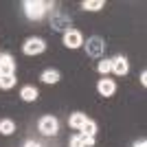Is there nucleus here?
Segmentation results:
<instances>
[{
  "label": "nucleus",
  "mask_w": 147,
  "mask_h": 147,
  "mask_svg": "<svg viewBox=\"0 0 147 147\" xmlns=\"http://www.w3.org/2000/svg\"><path fill=\"white\" fill-rule=\"evenodd\" d=\"M24 13L29 20H42L44 16H46V2H40V0H26L24 5Z\"/></svg>",
  "instance_id": "1"
},
{
  "label": "nucleus",
  "mask_w": 147,
  "mask_h": 147,
  "mask_svg": "<svg viewBox=\"0 0 147 147\" xmlns=\"http://www.w3.org/2000/svg\"><path fill=\"white\" fill-rule=\"evenodd\" d=\"M97 90L101 92V94H103V97H112V94H114V92H117V84H114V81L112 79H99V84H97Z\"/></svg>",
  "instance_id": "6"
},
{
  "label": "nucleus",
  "mask_w": 147,
  "mask_h": 147,
  "mask_svg": "<svg viewBox=\"0 0 147 147\" xmlns=\"http://www.w3.org/2000/svg\"><path fill=\"white\" fill-rule=\"evenodd\" d=\"M13 132H16V123H13L11 119H2V121H0V134L9 136V134H13Z\"/></svg>",
  "instance_id": "11"
},
{
  "label": "nucleus",
  "mask_w": 147,
  "mask_h": 147,
  "mask_svg": "<svg viewBox=\"0 0 147 147\" xmlns=\"http://www.w3.org/2000/svg\"><path fill=\"white\" fill-rule=\"evenodd\" d=\"M127 70H129V64H127V59L125 57H114L112 59V73L114 75H127Z\"/></svg>",
  "instance_id": "7"
},
{
  "label": "nucleus",
  "mask_w": 147,
  "mask_h": 147,
  "mask_svg": "<svg viewBox=\"0 0 147 147\" xmlns=\"http://www.w3.org/2000/svg\"><path fill=\"white\" fill-rule=\"evenodd\" d=\"M81 44H84V35H81L77 29H68L66 33H64V46H66V49L75 51V49H79Z\"/></svg>",
  "instance_id": "4"
},
{
  "label": "nucleus",
  "mask_w": 147,
  "mask_h": 147,
  "mask_svg": "<svg viewBox=\"0 0 147 147\" xmlns=\"http://www.w3.org/2000/svg\"><path fill=\"white\" fill-rule=\"evenodd\" d=\"M0 75H16V61L9 53L0 55Z\"/></svg>",
  "instance_id": "5"
},
{
  "label": "nucleus",
  "mask_w": 147,
  "mask_h": 147,
  "mask_svg": "<svg viewBox=\"0 0 147 147\" xmlns=\"http://www.w3.org/2000/svg\"><path fill=\"white\" fill-rule=\"evenodd\" d=\"M37 127H40V132H42L44 136H55L57 132H59V123H57V119L55 117H42L40 119V125H37Z\"/></svg>",
  "instance_id": "3"
},
{
  "label": "nucleus",
  "mask_w": 147,
  "mask_h": 147,
  "mask_svg": "<svg viewBox=\"0 0 147 147\" xmlns=\"http://www.w3.org/2000/svg\"><path fill=\"white\" fill-rule=\"evenodd\" d=\"M103 0H86V2H84V9H86V11H99V9H103Z\"/></svg>",
  "instance_id": "15"
},
{
  "label": "nucleus",
  "mask_w": 147,
  "mask_h": 147,
  "mask_svg": "<svg viewBox=\"0 0 147 147\" xmlns=\"http://www.w3.org/2000/svg\"><path fill=\"white\" fill-rule=\"evenodd\" d=\"M86 46H88V53H90V55H99V53L103 51V42H101L99 37H92L90 44H86Z\"/></svg>",
  "instance_id": "14"
},
{
  "label": "nucleus",
  "mask_w": 147,
  "mask_h": 147,
  "mask_svg": "<svg viewBox=\"0 0 147 147\" xmlns=\"http://www.w3.org/2000/svg\"><path fill=\"white\" fill-rule=\"evenodd\" d=\"M97 70L101 75H108V73H112V59H101L97 64Z\"/></svg>",
  "instance_id": "16"
},
{
  "label": "nucleus",
  "mask_w": 147,
  "mask_h": 147,
  "mask_svg": "<svg viewBox=\"0 0 147 147\" xmlns=\"http://www.w3.org/2000/svg\"><path fill=\"white\" fill-rule=\"evenodd\" d=\"M94 134H97V123L92 119H86V123L81 125V136H92L94 138Z\"/></svg>",
  "instance_id": "10"
},
{
  "label": "nucleus",
  "mask_w": 147,
  "mask_h": 147,
  "mask_svg": "<svg viewBox=\"0 0 147 147\" xmlns=\"http://www.w3.org/2000/svg\"><path fill=\"white\" fill-rule=\"evenodd\" d=\"M20 97H22V101H26V103H33V101L37 99V88L24 86L22 90H20Z\"/></svg>",
  "instance_id": "9"
},
{
  "label": "nucleus",
  "mask_w": 147,
  "mask_h": 147,
  "mask_svg": "<svg viewBox=\"0 0 147 147\" xmlns=\"http://www.w3.org/2000/svg\"><path fill=\"white\" fill-rule=\"evenodd\" d=\"M145 145H147V143H145V141H141V143H136L134 147H145Z\"/></svg>",
  "instance_id": "20"
},
{
  "label": "nucleus",
  "mask_w": 147,
  "mask_h": 147,
  "mask_svg": "<svg viewBox=\"0 0 147 147\" xmlns=\"http://www.w3.org/2000/svg\"><path fill=\"white\" fill-rule=\"evenodd\" d=\"M141 84H143V86H147V73H145V70H143V75H141Z\"/></svg>",
  "instance_id": "18"
},
{
  "label": "nucleus",
  "mask_w": 147,
  "mask_h": 147,
  "mask_svg": "<svg viewBox=\"0 0 147 147\" xmlns=\"http://www.w3.org/2000/svg\"><path fill=\"white\" fill-rule=\"evenodd\" d=\"M70 147H86V143H84L81 134H77V136H73V138H70Z\"/></svg>",
  "instance_id": "17"
},
{
  "label": "nucleus",
  "mask_w": 147,
  "mask_h": 147,
  "mask_svg": "<svg viewBox=\"0 0 147 147\" xmlns=\"http://www.w3.org/2000/svg\"><path fill=\"white\" fill-rule=\"evenodd\" d=\"M40 79H42L44 84H57V81H59V73L53 70V68H49V70H44V73H42Z\"/></svg>",
  "instance_id": "12"
},
{
  "label": "nucleus",
  "mask_w": 147,
  "mask_h": 147,
  "mask_svg": "<svg viewBox=\"0 0 147 147\" xmlns=\"http://www.w3.org/2000/svg\"><path fill=\"white\" fill-rule=\"evenodd\" d=\"M24 147H40V145H37L35 141H26V143H24Z\"/></svg>",
  "instance_id": "19"
},
{
  "label": "nucleus",
  "mask_w": 147,
  "mask_h": 147,
  "mask_svg": "<svg viewBox=\"0 0 147 147\" xmlns=\"http://www.w3.org/2000/svg\"><path fill=\"white\" fill-rule=\"evenodd\" d=\"M16 75H0V88L2 90H11L13 86H16Z\"/></svg>",
  "instance_id": "13"
},
{
  "label": "nucleus",
  "mask_w": 147,
  "mask_h": 147,
  "mask_svg": "<svg viewBox=\"0 0 147 147\" xmlns=\"http://www.w3.org/2000/svg\"><path fill=\"white\" fill-rule=\"evenodd\" d=\"M46 51V42L42 37H29L24 44H22V53L24 55H40Z\"/></svg>",
  "instance_id": "2"
},
{
  "label": "nucleus",
  "mask_w": 147,
  "mask_h": 147,
  "mask_svg": "<svg viewBox=\"0 0 147 147\" xmlns=\"http://www.w3.org/2000/svg\"><path fill=\"white\" fill-rule=\"evenodd\" d=\"M86 114H84V112H73V114H70V119H68V125H70V127L73 129H81V125H84V123H86Z\"/></svg>",
  "instance_id": "8"
}]
</instances>
